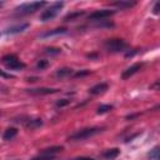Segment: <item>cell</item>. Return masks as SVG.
<instances>
[{
    "label": "cell",
    "mask_w": 160,
    "mask_h": 160,
    "mask_svg": "<svg viewBox=\"0 0 160 160\" xmlns=\"http://www.w3.org/2000/svg\"><path fill=\"white\" fill-rule=\"evenodd\" d=\"M59 89H51V88H38V89H28V92L31 95H49L58 92Z\"/></svg>",
    "instance_id": "10"
},
{
    "label": "cell",
    "mask_w": 160,
    "mask_h": 160,
    "mask_svg": "<svg viewBox=\"0 0 160 160\" xmlns=\"http://www.w3.org/2000/svg\"><path fill=\"white\" fill-rule=\"evenodd\" d=\"M28 28H29V24H28V22H24V24L14 25V26H10V28L5 29V30L2 31V34H5V35H8V34H10V35H11V34H19V32L25 31Z\"/></svg>",
    "instance_id": "9"
},
{
    "label": "cell",
    "mask_w": 160,
    "mask_h": 160,
    "mask_svg": "<svg viewBox=\"0 0 160 160\" xmlns=\"http://www.w3.org/2000/svg\"><path fill=\"white\" fill-rule=\"evenodd\" d=\"M72 160H95V159H92V158H85V156H81V158H75V159H72Z\"/></svg>",
    "instance_id": "29"
},
{
    "label": "cell",
    "mask_w": 160,
    "mask_h": 160,
    "mask_svg": "<svg viewBox=\"0 0 160 160\" xmlns=\"http://www.w3.org/2000/svg\"><path fill=\"white\" fill-rule=\"evenodd\" d=\"M54 159H55V156H52V155H41V154H39V156H35L31 160H54Z\"/></svg>",
    "instance_id": "22"
},
{
    "label": "cell",
    "mask_w": 160,
    "mask_h": 160,
    "mask_svg": "<svg viewBox=\"0 0 160 160\" xmlns=\"http://www.w3.org/2000/svg\"><path fill=\"white\" fill-rule=\"evenodd\" d=\"M74 76V70L72 69H69V68H62V69H59L56 72H55V76L56 78H68V76Z\"/></svg>",
    "instance_id": "16"
},
{
    "label": "cell",
    "mask_w": 160,
    "mask_h": 160,
    "mask_svg": "<svg viewBox=\"0 0 160 160\" xmlns=\"http://www.w3.org/2000/svg\"><path fill=\"white\" fill-rule=\"evenodd\" d=\"M1 64L8 69V70H22L25 68V64L22 61H20L18 59L16 55L14 54H8V55H4L2 59H1Z\"/></svg>",
    "instance_id": "4"
},
{
    "label": "cell",
    "mask_w": 160,
    "mask_h": 160,
    "mask_svg": "<svg viewBox=\"0 0 160 160\" xmlns=\"http://www.w3.org/2000/svg\"><path fill=\"white\" fill-rule=\"evenodd\" d=\"M20 122L26 128V129H38L42 126V120L39 118H21Z\"/></svg>",
    "instance_id": "7"
},
{
    "label": "cell",
    "mask_w": 160,
    "mask_h": 160,
    "mask_svg": "<svg viewBox=\"0 0 160 160\" xmlns=\"http://www.w3.org/2000/svg\"><path fill=\"white\" fill-rule=\"evenodd\" d=\"M46 2L45 1H32V2H24L19 6L15 8V12L19 15H29V14H34L35 11L40 10L42 6H45Z\"/></svg>",
    "instance_id": "2"
},
{
    "label": "cell",
    "mask_w": 160,
    "mask_h": 160,
    "mask_svg": "<svg viewBox=\"0 0 160 160\" xmlns=\"http://www.w3.org/2000/svg\"><path fill=\"white\" fill-rule=\"evenodd\" d=\"M156 160H160V159H156Z\"/></svg>",
    "instance_id": "31"
},
{
    "label": "cell",
    "mask_w": 160,
    "mask_h": 160,
    "mask_svg": "<svg viewBox=\"0 0 160 160\" xmlns=\"http://www.w3.org/2000/svg\"><path fill=\"white\" fill-rule=\"evenodd\" d=\"M95 26L96 28H100V29H102V28H112L114 24L110 22V21H106V20H101V21H96V25Z\"/></svg>",
    "instance_id": "20"
},
{
    "label": "cell",
    "mask_w": 160,
    "mask_h": 160,
    "mask_svg": "<svg viewBox=\"0 0 160 160\" xmlns=\"http://www.w3.org/2000/svg\"><path fill=\"white\" fill-rule=\"evenodd\" d=\"M142 62H136V64H134V65H131V66H129L128 69H125L122 72H121V78L124 79V80H126V79H129V78H131L134 74H136L141 68H142Z\"/></svg>",
    "instance_id": "8"
},
{
    "label": "cell",
    "mask_w": 160,
    "mask_h": 160,
    "mask_svg": "<svg viewBox=\"0 0 160 160\" xmlns=\"http://www.w3.org/2000/svg\"><path fill=\"white\" fill-rule=\"evenodd\" d=\"M108 88H109V85H108L106 82H99V84L94 85L92 88H90V89H89V92H90L91 95H99V94L105 92V91L108 90Z\"/></svg>",
    "instance_id": "12"
},
{
    "label": "cell",
    "mask_w": 160,
    "mask_h": 160,
    "mask_svg": "<svg viewBox=\"0 0 160 160\" xmlns=\"http://www.w3.org/2000/svg\"><path fill=\"white\" fill-rule=\"evenodd\" d=\"M62 6H64V2H62V1H58V2L51 4L48 9H45V10L40 14V21L46 22V21L52 20L54 18L58 16V14H59L60 10L62 9Z\"/></svg>",
    "instance_id": "3"
},
{
    "label": "cell",
    "mask_w": 160,
    "mask_h": 160,
    "mask_svg": "<svg viewBox=\"0 0 160 160\" xmlns=\"http://www.w3.org/2000/svg\"><path fill=\"white\" fill-rule=\"evenodd\" d=\"M16 135H18V129L16 128H8L6 130H4L2 139L5 141H9V140H12Z\"/></svg>",
    "instance_id": "14"
},
{
    "label": "cell",
    "mask_w": 160,
    "mask_h": 160,
    "mask_svg": "<svg viewBox=\"0 0 160 160\" xmlns=\"http://www.w3.org/2000/svg\"><path fill=\"white\" fill-rule=\"evenodd\" d=\"M69 102H70V100H66V99H62V100H59V101L56 102V106H58V108H59V106L61 108V106H65V105H68Z\"/></svg>",
    "instance_id": "27"
},
{
    "label": "cell",
    "mask_w": 160,
    "mask_h": 160,
    "mask_svg": "<svg viewBox=\"0 0 160 160\" xmlns=\"http://www.w3.org/2000/svg\"><path fill=\"white\" fill-rule=\"evenodd\" d=\"M65 32H66V29L65 28H58V29H54V30H50V31H46V32L41 34L40 38H50V36L61 35V34H65Z\"/></svg>",
    "instance_id": "15"
},
{
    "label": "cell",
    "mask_w": 160,
    "mask_h": 160,
    "mask_svg": "<svg viewBox=\"0 0 160 160\" xmlns=\"http://www.w3.org/2000/svg\"><path fill=\"white\" fill-rule=\"evenodd\" d=\"M126 42L122 39H109L104 42V48L109 52H121L126 49Z\"/></svg>",
    "instance_id": "5"
},
{
    "label": "cell",
    "mask_w": 160,
    "mask_h": 160,
    "mask_svg": "<svg viewBox=\"0 0 160 160\" xmlns=\"http://www.w3.org/2000/svg\"><path fill=\"white\" fill-rule=\"evenodd\" d=\"M115 14V10H108V9H101V10H95L94 12H91L88 16V20H92V21H101L105 20L106 18H110Z\"/></svg>",
    "instance_id": "6"
},
{
    "label": "cell",
    "mask_w": 160,
    "mask_h": 160,
    "mask_svg": "<svg viewBox=\"0 0 160 160\" xmlns=\"http://www.w3.org/2000/svg\"><path fill=\"white\" fill-rule=\"evenodd\" d=\"M148 159H150V160L160 159V145H159V146L152 148V149L148 152Z\"/></svg>",
    "instance_id": "18"
},
{
    "label": "cell",
    "mask_w": 160,
    "mask_h": 160,
    "mask_svg": "<svg viewBox=\"0 0 160 160\" xmlns=\"http://www.w3.org/2000/svg\"><path fill=\"white\" fill-rule=\"evenodd\" d=\"M61 150H62V146H51V148H48V149L41 150L40 154L41 155H52L54 156V154H56V152H59Z\"/></svg>",
    "instance_id": "17"
},
{
    "label": "cell",
    "mask_w": 160,
    "mask_h": 160,
    "mask_svg": "<svg viewBox=\"0 0 160 160\" xmlns=\"http://www.w3.org/2000/svg\"><path fill=\"white\" fill-rule=\"evenodd\" d=\"M150 89H151V90H160V79L156 80L155 82H152V84L150 85Z\"/></svg>",
    "instance_id": "26"
},
{
    "label": "cell",
    "mask_w": 160,
    "mask_h": 160,
    "mask_svg": "<svg viewBox=\"0 0 160 160\" xmlns=\"http://www.w3.org/2000/svg\"><path fill=\"white\" fill-rule=\"evenodd\" d=\"M156 109H160V105H158V106H155V108H154V110H156Z\"/></svg>",
    "instance_id": "30"
},
{
    "label": "cell",
    "mask_w": 160,
    "mask_h": 160,
    "mask_svg": "<svg viewBox=\"0 0 160 160\" xmlns=\"http://www.w3.org/2000/svg\"><path fill=\"white\" fill-rule=\"evenodd\" d=\"M104 129L102 128H85L81 130H78L76 132L71 134L69 136V140L71 141H81V140H86L89 138H92L94 135L101 132Z\"/></svg>",
    "instance_id": "1"
},
{
    "label": "cell",
    "mask_w": 160,
    "mask_h": 160,
    "mask_svg": "<svg viewBox=\"0 0 160 160\" xmlns=\"http://www.w3.org/2000/svg\"><path fill=\"white\" fill-rule=\"evenodd\" d=\"M152 12H154V14H160V1L155 2L154 8H152Z\"/></svg>",
    "instance_id": "28"
},
{
    "label": "cell",
    "mask_w": 160,
    "mask_h": 160,
    "mask_svg": "<svg viewBox=\"0 0 160 160\" xmlns=\"http://www.w3.org/2000/svg\"><path fill=\"white\" fill-rule=\"evenodd\" d=\"M84 14H85L84 11H75V12H70V14H68V15L64 18V21H70V20H74V19H76V18L81 16V15H84Z\"/></svg>",
    "instance_id": "19"
},
{
    "label": "cell",
    "mask_w": 160,
    "mask_h": 160,
    "mask_svg": "<svg viewBox=\"0 0 160 160\" xmlns=\"http://www.w3.org/2000/svg\"><path fill=\"white\" fill-rule=\"evenodd\" d=\"M60 49H58V48H48V49H45V52L46 54H50V55H58V54H60Z\"/></svg>",
    "instance_id": "23"
},
{
    "label": "cell",
    "mask_w": 160,
    "mask_h": 160,
    "mask_svg": "<svg viewBox=\"0 0 160 160\" xmlns=\"http://www.w3.org/2000/svg\"><path fill=\"white\" fill-rule=\"evenodd\" d=\"M48 65H49V61H48V60H39L38 64H36V68L40 69V70H44Z\"/></svg>",
    "instance_id": "24"
},
{
    "label": "cell",
    "mask_w": 160,
    "mask_h": 160,
    "mask_svg": "<svg viewBox=\"0 0 160 160\" xmlns=\"http://www.w3.org/2000/svg\"><path fill=\"white\" fill-rule=\"evenodd\" d=\"M136 5V1H130V0H118L111 2V6H115L120 10H125V9H130L132 6Z\"/></svg>",
    "instance_id": "11"
},
{
    "label": "cell",
    "mask_w": 160,
    "mask_h": 160,
    "mask_svg": "<svg viewBox=\"0 0 160 160\" xmlns=\"http://www.w3.org/2000/svg\"><path fill=\"white\" fill-rule=\"evenodd\" d=\"M112 109V105H100L99 108H98V110H96V112L98 114H105V112H108V111H110Z\"/></svg>",
    "instance_id": "21"
},
{
    "label": "cell",
    "mask_w": 160,
    "mask_h": 160,
    "mask_svg": "<svg viewBox=\"0 0 160 160\" xmlns=\"http://www.w3.org/2000/svg\"><path fill=\"white\" fill-rule=\"evenodd\" d=\"M119 154H120V150H119L118 148H112V149L105 150V151L102 152V158H104L105 160H112V159L118 158Z\"/></svg>",
    "instance_id": "13"
},
{
    "label": "cell",
    "mask_w": 160,
    "mask_h": 160,
    "mask_svg": "<svg viewBox=\"0 0 160 160\" xmlns=\"http://www.w3.org/2000/svg\"><path fill=\"white\" fill-rule=\"evenodd\" d=\"M89 74H90L89 70H81V71L74 72V78H81V76H85V75H89Z\"/></svg>",
    "instance_id": "25"
}]
</instances>
